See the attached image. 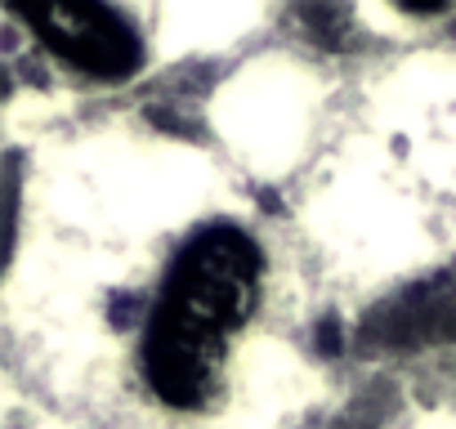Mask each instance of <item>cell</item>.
Returning a JSON list of instances; mask_svg holds the SVG:
<instances>
[{
    "label": "cell",
    "mask_w": 456,
    "mask_h": 429,
    "mask_svg": "<svg viewBox=\"0 0 456 429\" xmlns=\"http://www.w3.org/2000/svg\"><path fill=\"white\" fill-rule=\"evenodd\" d=\"M260 295V251L238 229L197 233L148 318L143 371L161 402L201 407L215 393L224 349L242 331Z\"/></svg>",
    "instance_id": "6da1fadb"
},
{
    "label": "cell",
    "mask_w": 456,
    "mask_h": 429,
    "mask_svg": "<svg viewBox=\"0 0 456 429\" xmlns=\"http://www.w3.org/2000/svg\"><path fill=\"white\" fill-rule=\"evenodd\" d=\"M23 19L32 23V32L72 68L103 77V81H126L139 59L143 45L134 36V28L108 10V5H86V0H63V5H37L23 10Z\"/></svg>",
    "instance_id": "7a4b0ae2"
},
{
    "label": "cell",
    "mask_w": 456,
    "mask_h": 429,
    "mask_svg": "<svg viewBox=\"0 0 456 429\" xmlns=\"http://www.w3.org/2000/svg\"><path fill=\"white\" fill-rule=\"evenodd\" d=\"M456 340V264L389 295L362 322V344L371 349H420Z\"/></svg>",
    "instance_id": "3957f363"
}]
</instances>
